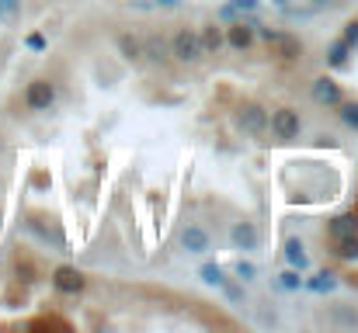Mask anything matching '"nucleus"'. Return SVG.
Masks as SVG:
<instances>
[{
    "mask_svg": "<svg viewBox=\"0 0 358 333\" xmlns=\"http://www.w3.org/2000/svg\"><path fill=\"white\" fill-rule=\"evenodd\" d=\"M17 7H21V0H0V21L14 17V14H17Z\"/></svg>",
    "mask_w": 358,
    "mask_h": 333,
    "instance_id": "25",
    "label": "nucleus"
},
{
    "mask_svg": "<svg viewBox=\"0 0 358 333\" xmlns=\"http://www.w3.org/2000/svg\"><path fill=\"white\" fill-rule=\"evenodd\" d=\"M199 42H202V52H206V56H216V52L227 45V31L213 21V24H206V28L199 31Z\"/></svg>",
    "mask_w": 358,
    "mask_h": 333,
    "instance_id": "9",
    "label": "nucleus"
},
{
    "mask_svg": "<svg viewBox=\"0 0 358 333\" xmlns=\"http://www.w3.org/2000/svg\"><path fill=\"white\" fill-rule=\"evenodd\" d=\"M181 0H153V7H167V10H174Z\"/></svg>",
    "mask_w": 358,
    "mask_h": 333,
    "instance_id": "29",
    "label": "nucleus"
},
{
    "mask_svg": "<svg viewBox=\"0 0 358 333\" xmlns=\"http://www.w3.org/2000/svg\"><path fill=\"white\" fill-rule=\"evenodd\" d=\"M352 52H355V49H352L345 38H334V42L327 45V66H331V70H345L348 59H352Z\"/></svg>",
    "mask_w": 358,
    "mask_h": 333,
    "instance_id": "12",
    "label": "nucleus"
},
{
    "mask_svg": "<svg viewBox=\"0 0 358 333\" xmlns=\"http://www.w3.org/2000/svg\"><path fill=\"white\" fill-rule=\"evenodd\" d=\"M285 260H289V267H296V271H306V267H310V257H306V250H303L299 239H289V243H285Z\"/></svg>",
    "mask_w": 358,
    "mask_h": 333,
    "instance_id": "16",
    "label": "nucleus"
},
{
    "mask_svg": "<svg viewBox=\"0 0 358 333\" xmlns=\"http://www.w3.org/2000/svg\"><path fill=\"white\" fill-rule=\"evenodd\" d=\"M24 45H28L31 52H45V45H49V42H45V35H38V31H31V35L24 38Z\"/></svg>",
    "mask_w": 358,
    "mask_h": 333,
    "instance_id": "24",
    "label": "nucleus"
},
{
    "mask_svg": "<svg viewBox=\"0 0 358 333\" xmlns=\"http://www.w3.org/2000/svg\"><path fill=\"white\" fill-rule=\"evenodd\" d=\"M310 292H317V295H327V292H334L338 288V274L334 271H320V274H313L310 281H303Z\"/></svg>",
    "mask_w": 358,
    "mask_h": 333,
    "instance_id": "15",
    "label": "nucleus"
},
{
    "mask_svg": "<svg viewBox=\"0 0 358 333\" xmlns=\"http://www.w3.org/2000/svg\"><path fill=\"white\" fill-rule=\"evenodd\" d=\"M250 10H257V0H230V3L220 7V17L223 21H234L237 14H250Z\"/></svg>",
    "mask_w": 358,
    "mask_h": 333,
    "instance_id": "17",
    "label": "nucleus"
},
{
    "mask_svg": "<svg viewBox=\"0 0 358 333\" xmlns=\"http://www.w3.org/2000/svg\"><path fill=\"white\" fill-rule=\"evenodd\" d=\"M143 56H146L150 63H160V66H164V63L171 59V42H167L164 35H150V38L143 42Z\"/></svg>",
    "mask_w": 358,
    "mask_h": 333,
    "instance_id": "11",
    "label": "nucleus"
},
{
    "mask_svg": "<svg viewBox=\"0 0 358 333\" xmlns=\"http://www.w3.org/2000/svg\"><path fill=\"white\" fill-rule=\"evenodd\" d=\"M56 105V87L49 80H31L24 87V108L28 111H49Z\"/></svg>",
    "mask_w": 358,
    "mask_h": 333,
    "instance_id": "3",
    "label": "nucleus"
},
{
    "mask_svg": "<svg viewBox=\"0 0 358 333\" xmlns=\"http://www.w3.org/2000/svg\"><path fill=\"white\" fill-rule=\"evenodd\" d=\"M310 94H313V101H317L320 108H338V105L345 101V94H341V84H334L331 77H320V80H313V84H310Z\"/></svg>",
    "mask_w": 358,
    "mask_h": 333,
    "instance_id": "7",
    "label": "nucleus"
},
{
    "mask_svg": "<svg viewBox=\"0 0 358 333\" xmlns=\"http://www.w3.org/2000/svg\"><path fill=\"white\" fill-rule=\"evenodd\" d=\"M230 239H234V246H237V250H257V243H261V236H257V225H254V222H237V225H234V232H230Z\"/></svg>",
    "mask_w": 358,
    "mask_h": 333,
    "instance_id": "10",
    "label": "nucleus"
},
{
    "mask_svg": "<svg viewBox=\"0 0 358 333\" xmlns=\"http://www.w3.org/2000/svg\"><path fill=\"white\" fill-rule=\"evenodd\" d=\"M220 288L227 292V299H234V302H243V288H240V285H230V281H223Z\"/></svg>",
    "mask_w": 358,
    "mask_h": 333,
    "instance_id": "27",
    "label": "nucleus"
},
{
    "mask_svg": "<svg viewBox=\"0 0 358 333\" xmlns=\"http://www.w3.org/2000/svg\"><path fill=\"white\" fill-rule=\"evenodd\" d=\"M355 232H358V216H338V219L327 225L331 243H334V239H345V236H355Z\"/></svg>",
    "mask_w": 358,
    "mask_h": 333,
    "instance_id": "14",
    "label": "nucleus"
},
{
    "mask_svg": "<svg viewBox=\"0 0 358 333\" xmlns=\"http://www.w3.org/2000/svg\"><path fill=\"white\" fill-rule=\"evenodd\" d=\"M181 243H185L188 253H206V250H209V232H206L202 225H188V229L181 232Z\"/></svg>",
    "mask_w": 358,
    "mask_h": 333,
    "instance_id": "13",
    "label": "nucleus"
},
{
    "mask_svg": "<svg viewBox=\"0 0 358 333\" xmlns=\"http://www.w3.org/2000/svg\"><path fill=\"white\" fill-rule=\"evenodd\" d=\"M271 3H289V0H271Z\"/></svg>",
    "mask_w": 358,
    "mask_h": 333,
    "instance_id": "31",
    "label": "nucleus"
},
{
    "mask_svg": "<svg viewBox=\"0 0 358 333\" xmlns=\"http://www.w3.org/2000/svg\"><path fill=\"white\" fill-rule=\"evenodd\" d=\"M334 253L341 260H358V232L355 236H345V239H334Z\"/></svg>",
    "mask_w": 358,
    "mask_h": 333,
    "instance_id": "18",
    "label": "nucleus"
},
{
    "mask_svg": "<svg viewBox=\"0 0 358 333\" xmlns=\"http://www.w3.org/2000/svg\"><path fill=\"white\" fill-rule=\"evenodd\" d=\"M268 128H271V135L275 139H296L299 135V128H303V118H299V111L296 108H275L271 111V118H268Z\"/></svg>",
    "mask_w": 358,
    "mask_h": 333,
    "instance_id": "2",
    "label": "nucleus"
},
{
    "mask_svg": "<svg viewBox=\"0 0 358 333\" xmlns=\"http://www.w3.org/2000/svg\"><path fill=\"white\" fill-rule=\"evenodd\" d=\"M237 125L247 135H264L268 132V111L261 108V105H240Z\"/></svg>",
    "mask_w": 358,
    "mask_h": 333,
    "instance_id": "6",
    "label": "nucleus"
},
{
    "mask_svg": "<svg viewBox=\"0 0 358 333\" xmlns=\"http://www.w3.org/2000/svg\"><path fill=\"white\" fill-rule=\"evenodd\" d=\"M338 111H341V121H345L348 128H358V105L355 101H341Z\"/></svg>",
    "mask_w": 358,
    "mask_h": 333,
    "instance_id": "22",
    "label": "nucleus"
},
{
    "mask_svg": "<svg viewBox=\"0 0 358 333\" xmlns=\"http://www.w3.org/2000/svg\"><path fill=\"white\" fill-rule=\"evenodd\" d=\"M202 281L206 285H223L227 281V271L220 264H202Z\"/></svg>",
    "mask_w": 358,
    "mask_h": 333,
    "instance_id": "21",
    "label": "nucleus"
},
{
    "mask_svg": "<svg viewBox=\"0 0 358 333\" xmlns=\"http://www.w3.org/2000/svg\"><path fill=\"white\" fill-rule=\"evenodd\" d=\"M52 288L59 292V295H80L84 288H87V278L77 271V267H56L52 271Z\"/></svg>",
    "mask_w": 358,
    "mask_h": 333,
    "instance_id": "4",
    "label": "nucleus"
},
{
    "mask_svg": "<svg viewBox=\"0 0 358 333\" xmlns=\"http://www.w3.org/2000/svg\"><path fill=\"white\" fill-rule=\"evenodd\" d=\"M313 3H317V7H324V3H338V0H313Z\"/></svg>",
    "mask_w": 358,
    "mask_h": 333,
    "instance_id": "30",
    "label": "nucleus"
},
{
    "mask_svg": "<svg viewBox=\"0 0 358 333\" xmlns=\"http://www.w3.org/2000/svg\"><path fill=\"white\" fill-rule=\"evenodd\" d=\"M261 38H264L268 45H275V52H278L282 59H299V56H303V42L292 38V35H282V31H275V28H261Z\"/></svg>",
    "mask_w": 358,
    "mask_h": 333,
    "instance_id": "5",
    "label": "nucleus"
},
{
    "mask_svg": "<svg viewBox=\"0 0 358 333\" xmlns=\"http://www.w3.org/2000/svg\"><path fill=\"white\" fill-rule=\"evenodd\" d=\"M352 49H358V21H352V24H345V35H341Z\"/></svg>",
    "mask_w": 358,
    "mask_h": 333,
    "instance_id": "26",
    "label": "nucleus"
},
{
    "mask_svg": "<svg viewBox=\"0 0 358 333\" xmlns=\"http://www.w3.org/2000/svg\"><path fill=\"white\" fill-rule=\"evenodd\" d=\"M119 49L125 59H143V42L132 38V35H119Z\"/></svg>",
    "mask_w": 358,
    "mask_h": 333,
    "instance_id": "20",
    "label": "nucleus"
},
{
    "mask_svg": "<svg viewBox=\"0 0 358 333\" xmlns=\"http://www.w3.org/2000/svg\"><path fill=\"white\" fill-rule=\"evenodd\" d=\"M171 56L178 63H199L206 52H202V42H199V31L195 28H181L174 38H171Z\"/></svg>",
    "mask_w": 358,
    "mask_h": 333,
    "instance_id": "1",
    "label": "nucleus"
},
{
    "mask_svg": "<svg viewBox=\"0 0 358 333\" xmlns=\"http://www.w3.org/2000/svg\"><path fill=\"white\" fill-rule=\"evenodd\" d=\"M334 320H341V323H352V327L358 323V316H355V313H348V309H334Z\"/></svg>",
    "mask_w": 358,
    "mask_h": 333,
    "instance_id": "28",
    "label": "nucleus"
},
{
    "mask_svg": "<svg viewBox=\"0 0 358 333\" xmlns=\"http://www.w3.org/2000/svg\"><path fill=\"white\" fill-rule=\"evenodd\" d=\"M299 274H303V271L289 267V271H282V274H278V281H275V285H278L282 292H299V288H303V278H299Z\"/></svg>",
    "mask_w": 358,
    "mask_h": 333,
    "instance_id": "19",
    "label": "nucleus"
},
{
    "mask_svg": "<svg viewBox=\"0 0 358 333\" xmlns=\"http://www.w3.org/2000/svg\"><path fill=\"white\" fill-rule=\"evenodd\" d=\"M234 274H237L240 281H250V278L257 274V267H254L250 260H237V264H234Z\"/></svg>",
    "mask_w": 358,
    "mask_h": 333,
    "instance_id": "23",
    "label": "nucleus"
},
{
    "mask_svg": "<svg viewBox=\"0 0 358 333\" xmlns=\"http://www.w3.org/2000/svg\"><path fill=\"white\" fill-rule=\"evenodd\" d=\"M227 45L237 49V52H247V49L254 45V24H250V21H234V24L227 28Z\"/></svg>",
    "mask_w": 358,
    "mask_h": 333,
    "instance_id": "8",
    "label": "nucleus"
}]
</instances>
